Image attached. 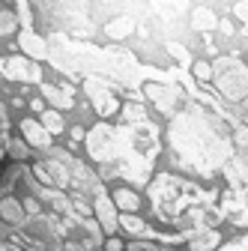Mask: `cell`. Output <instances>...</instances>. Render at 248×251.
Segmentation results:
<instances>
[{
  "instance_id": "6da1fadb",
  "label": "cell",
  "mask_w": 248,
  "mask_h": 251,
  "mask_svg": "<svg viewBox=\"0 0 248 251\" xmlns=\"http://www.w3.org/2000/svg\"><path fill=\"white\" fill-rule=\"evenodd\" d=\"M168 144L176 168L195 176H215L233 159V129L212 105H182L168 123Z\"/></svg>"
},
{
  "instance_id": "7a4b0ae2",
  "label": "cell",
  "mask_w": 248,
  "mask_h": 251,
  "mask_svg": "<svg viewBox=\"0 0 248 251\" xmlns=\"http://www.w3.org/2000/svg\"><path fill=\"white\" fill-rule=\"evenodd\" d=\"M147 192H149L152 215H156L162 225L203 230V227H212L219 218H224L222 209L215 206L219 195L203 192L200 185L185 182L179 176H171V174L152 176Z\"/></svg>"
},
{
  "instance_id": "3957f363",
  "label": "cell",
  "mask_w": 248,
  "mask_h": 251,
  "mask_svg": "<svg viewBox=\"0 0 248 251\" xmlns=\"http://www.w3.org/2000/svg\"><path fill=\"white\" fill-rule=\"evenodd\" d=\"M212 81L227 102H245L248 99V63L239 57H219L212 63Z\"/></svg>"
},
{
  "instance_id": "277c9868",
  "label": "cell",
  "mask_w": 248,
  "mask_h": 251,
  "mask_svg": "<svg viewBox=\"0 0 248 251\" xmlns=\"http://www.w3.org/2000/svg\"><path fill=\"white\" fill-rule=\"evenodd\" d=\"M84 90H87V99L93 102V108H96L99 117H114V114L120 111L117 96L111 93V87H108L102 78H87V81H84Z\"/></svg>"
},
{
  "instance_id": "5b68a950",
  "label": "cell",
  "mask_w": 248,
  "mask_h": 251,
  "mask_svg": "<svg viewBox=\"0 0 248 251\" xmlns=\"http://www.w3.org/2000/svg\"><path fill=\"white\" fill-rule=\"evenodd\" d=\"M144 93H147V99L156 105V111H162V117H174L176 111H179V102H182V93L176 90V87H171V84H147L144 87Z\"/></svg>"
},
{
  "instance_id": "8992f818",
  "label": "cell",
  "mask_w": 248,
  "mask_h": 251,
  "mask_svg": "<svg viewBox=\"0 0 248 251\" xmlns=\"http://www.w3.org/2000/svg\"><path fill=\"white\" fill-rule=\"evenodd\" d=\"M0 75L9 78V81L42 84V72L36 69V63L27 60V57H6V60H0Z\"/></svg>"
},
{
  "instance_id": "52a82bcc",
  "label": "cell",
  "mask_w": 248,
  "mask_h": 251,
  "mask_svg": "<svg viewBox=\"0 0 248 251\" xmlns=\"http://www.w3.org/2000/svg\"><path fill=\"white\" fill-rule=\"evenodd\" d=\"M33 176L45 185V188H66L72 182L69 176V168L60 162V159H51V162H36L33 165Z\"/></svg>"
},
{
  "instance_id": "ba28073f",
  "label": "cell",
  "mask_w": 248,
  "mask_h": 251,
  "mask_svg": "<svg viewBox=\"0 0 248 251\" xmlns=\"http://www.w3.org/2000/svg\"><path fill=\"white\" fill-rule=\"evenodd\" d=\"M93 215H96V222H99L102 233H114V230L120 227L117 206H114V201H111L105 192H99V195H96V203H93Z\"/></svg>"
},
{
  "instance_id": "9c48e42d",
  "label": "cell",
  "mask_w": 248,
  "mask_h": 251,
  "mask_svg": "<svg viewBox=\"0 0 248 251\" xmlns=\"http://www.w3.org/2000/svg\"><path fill=\"white\" fill-rule=\"evenodd\" d=\"M189 251H215L222 245V233L215 227H203V230H189Z\"/></svg>"
},
{
  "instance_id": "30bf717a",
  "label": "cell",
  "mask_w": 248,
  "mask_h": 251,
  "mask_svg": "<svg viewBox=\"0 0 248 251\" xmlns=\"http://www.w3.org/2000/svg\"><path fill=\"white\" fill-rule=\"evenodd\" d=\"M21 135L30 147H39V150L51 147V135L45 132V126L39 120H21Z\"/></svg>"
},
{
  "instance_id": "8fae6325",
  "label": "cell",
  "mask_w": 248,
  "mask_h": 251,
  "mask_svg": "<svg viewBox=\"0 0 248 251\" xmlns=\"http://www.w3.org/2000/svg\"><path fill=\"white\" fill-rule=\"evenodd\" d=\"M0 222H6L12 227H21L27 222V212H24V203L18 198H3L0 201Z\"/></svg>"
},
{
  "instance_id": "7c38bea8",
  "label": "cell",
  "mask_w": 248,
  "mask_h": 251,
  "mask_svg": "<svg viewBox=\"0 0 248 251\" xmlns=\"http://www.w3.org/2000/svg\"><path fill=\"white\" fill-rule=\"evenodd\" d=\"M192 27L198 30V33L215 30V27H219V15H215L209 6H195V9H192Z\"/></svg>"
},
{
  "instance_id": "4fadbf2b",
  "label": "cell",
  "mask_w": 248,
  "mask_h": 251,
  "mask_svg": "<svg viewBox=\"0 0 248 251\" xmlns=\"http://www.w3.org/2000/svg\"><path fill=\"white\" fill-rule=\"evenodd\" d=\"M114 206L120 209V212H138L141 209V198H138V192H132V188H114Z\"/></svg>"
},
{
  "instance_id": "5bb4252c",
  "label": "cell",
  "mask_w": 248,
  "mask_h": 251,
  "mask_svg": "<svg viewBox=\"0 0 248 251\" xmlns=\"http://www.w3.org/2000/svg\"><path fill=\"white\" fill-rule=\"evenodd\" d=\"M18 45H21V51L30 54V57H45V42L33 33V30H24V33L18 36Z\"/></svg>"
},
{
  "instance_id": "9a60e30c",
  "label": "cell",
  "mask_w": 248,
  "mask_h": 251,
  "mask_svg": "<svg viewBox=\"0 0 248 251\" xmlns=\"http://www.w3.org/2000/svg\"><path fill=\"white\" fill-rule=\"evenodd\" d=\"M132 30H135V21H132V18H126V15L111 18V21L105 24V33H108L111 39H126Z\"/></svg>"
},
{
  "instance_id": "2e32d148",
  "label": "cell",
  "mask_w": 248,
  "mask_h": 251,
  "mask_svg": "<svg viewBox=\"0 0 248 251\" xmlns=\"http://www.w3.org/2000/svg\"><path fill=\"white\" fill-rule=\"evenodd\" d=\"M42 96H45L48 102H54L57 108H72V96H69V93L57 90V87H51V84H42Z\"/></svg>"
},
{
  "instance_id": "e0dca14e",
  "label": "cell",
  "mask_w": 248,
  "mask_h": 251,
  "mask_svg": "<svg viewBox=\"0 0 248 251\" xmlns=\"http://www.w3.org/2000/svg\"><path fill=\"white\" fill-rule=\"evenodd\" d=\"M39 123L45 126L48 135H60V132L66 129V123H63V117H60V111H42V120Z\"/></svg>"
},
{
  "instance_id": "ac0fdd59",
  "label": "cell",
  "mask_w": 248,
  "mask_h": 251,
  "mask_svg": "<svg viewBox=\"0 0 248 251\" xmlns=\"http://www.w3.org/2000/svg\"><path fill=\"white\" fill-rule=\"evenodd\" d=\"M147 120V111H144V105H138V102H129L126 108H123V123H144Z\"/></svg>"
},
{
  "instance_id": "d6986e66",
  "label": "cell",
  "mask_w": 248,
  "mask_h": 251,
  "mask_svg": "<svg viewBox=\"0 0 248 251\" xmlns=\"http://www.w3.org/2000/svg\"><path fill=\"white\" fill-rule=\"evenodd\" d=\"M192 75H195L200 84H209V81H212V66H209L206 60H195V63H192Z\"/></svg>"
},
{
  "instance_id": "ffe728a7",
  "label": "cell",
  "mask_w": 248,
  "mask_h": 251,
  "mask_svg": "<svg viewBox=\"0 0 248 251\" xmlns=\"http://www.w3.org/2000/svg\"><path fill=\"white\" fill-rule=\"evenodd\" d=\"M18 30V15L12 12H0V36H12Z\"/></svg>"
},
{
  "instance_id": "44dd1931",
  "label": "cell",
  "mask_w": 248,
  "mask_h": 251,
  "mask_svg": "<svg viewBox=\"0 0 248 251\" xmlns=\"http://www.w3.org/2000/svg\"><path fill=\"white\" fill-rule=\"evenodd\" d=\"M233 150H248V123L233 126Z\"/></svg>"
},
{
  "instance_id": "7402d4cb",
  "label": "cell",
  "mask_w": 248,
  "mask_h": 251,
  "mask_svg": "<svg viewBox=\"0 0 248 251\" xmlns=\"http://www.w3.org/2000/svg\"><path fill=\"white\" fill-rule=\"evenodd\" d=\"M6 147H9V155H12V159H24V155H27V147H24L18 138H12Z\"/></svg>"
},
{
  "instance_id": "603a6c76",
  "label": "cell",
  "mask_w": 248,
  "mask_h": 251,
  "mask_svg": "<svg viewBox=\"0 0 248 251\" xmlns=\"http://www.w3.org/2000/svg\"><path fill=\"white\" fill-rule=\"evenodd\" d=\"M233 162H236V168L245 174V179H248V150H239V152H233Z\"/></svg>"
},
{
  "instance_id": "cb8c5ba5",
  "label": "cell",
  "mask_w": 248,
  "mask_h": 251,
  "mask_svg": "<svg viewBox=\"0 0 248 251\" xmlns=\"http://www.w3.org/2000/svg\"><path fill=\"white\" fill-rule=\"evenodd\" d=\"M168 51H171V54H174V57H176L179 63H192V57H189V51H185V48H179L176 42H171V45H168Z\"/></svg>"
},
{
  "instance_id": "d4e9b609",
  "label": "cell",
  "mask_w": 248,
  "mask_h": 251,
  "mask_svg": "<svg viewBox=\"0 0 248 251\" xmlns=\"http://www.w3.org/2000/svg\"><path fill=\"white\" fill-rule=\"evenodd\" d=\"M233 15L248 24V0H236V3H233Z\"/></svg>"
},
{
  "instance_id": "484cf974",
  "label": "cell",
  "mask_w": 248,
  "mask_h": 251,
  "mask_svg": "<svg viewBox=\"0 0 248 251\" xmlns=\"http://www.w3.org/2000/svg\"><path fill=\"white\" fill-rule=\"evenodd\" d=\"M126 251H159V248L152 245V242H138V239H135V242L126 245Z\"/></svg>"
},
{
  "instance_id": "4316f807",
  "label": "cell",
  "mask_w": 248,
  "mask_h": 251,
  "mask_svg": "<svg viewBox=\"0 0 248 251\" xmlns=\"http://www.w3.org/2000/svg\"><path fill=\"white\" fill-rule=\"evenodd\" d=\"M21 203H24V212H27V215H33V218L39 215V203H36L33 198H27V201H21Z\"/></svg>"
},
{
  "instance_id": "83f0119b",
  "label": "cell",
  "mask_w": 248,
  "mask_h": 251,
  "mask_svg": "<svg viewBox=\"0 0 248 251\" xmlns=\"http://www.w3.org/2000/svg\"><path fill=\"white\" fill-rule=\"evenodd\" d=\"M219 251H248V236L239 239V242H233V245H224V248H219Z\"/></svg>"
},
{
  "instance_id": "f1b7e54d",
  "label": "cell",
  "mask_w": 248,
  "mask_h": 251,
  "mask_svg": "<svg viewBox=\"0 0 248 251\" xmlns=\"http://www.w3.org/2000/svg\"><path fill=\"white\" fill-rule=\"evenodd\" d=\"M105 251H123V242L111 236V239H105Z\"/></svg>"
},
{
  "instance_id": "f546056e",
  "label": "cell",
  "mask_w": 248,
  "mask_h": 251,
  "mask_svg": "<svg viewBox=\"0 0 248 251\" xmlns=\"http://www.w3.org/2000/svg\"><path fill=\"white\" fill-rule=\"evenodd\" d=\"M219 27H222V33H227V36L233 33V24L230 21H219Z\"/></svg>"
},
{
  "instance_id": "4dcf8cb0",
  "label": "cell",
  "mask_w": 248,
  "mask_h": 251,
  "mask_svg": "<svg viewBox=\"0 0 248 251\" xmlns=\"http://www.w3.org/2000/svg\"><path fill=\"white\" fill-rule=\"evenodd\" d=\"M81 138H84V129H72V147H75Z\"/></svg>"
},
{
  "instance_id": "1f68e13d",
  "label": "cell",
  "mask_w": 248,
  "mask_h": 251,
  "mask_svg": "<svg viewBox=\"0 0 248 251\" xmlns=\"http://www.w3.org/2000/svg\"><path fill=\"white\" fill-rule=\"evenodd\" d=\"M242 114H245V123H248V99L242 102Z\"/></svg>"
},
{
  "instance_id": "d6a6232c",
  "label": "cell",
  "mask_w": 248,
  "mask_h": 251,
  "mask_svg": "<svg viewBox=\"0 0 248 251\" xmlns=\"http://www.w3.org/2000/svg\"><path fill=\"white\" fill-rule=\"evenodd\" d=\"M0 251H9V248H6V245H0Z\"/></svg>"
}]
</instances>
